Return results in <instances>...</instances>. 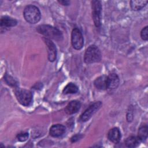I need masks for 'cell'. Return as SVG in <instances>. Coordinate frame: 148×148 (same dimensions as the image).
Listing matches in <instances>:
<instances>
[{
  "instance_id": "obj_1",
  "label": "cell",
  "mask_w": 148,
  "mask_h": 148,
  "mask_svg": "<svg viewBox=\"0 0 148 148\" xmlns=\"http://www.w3.org/2000/svg\"><path fill=\"white\" fill-rule=\"evenodd\" d=\"M36 31L39 34L44 35L46 38L50 39H52L55 40L60 41L63 38L62 32L57 28L50 25H40L37 27Z\"/></svg>"
},
{
  "instance_id": "obj_2",
  "label": "cell",
  "mask_w": 148,
  "mask_h": 148,
  "mask_svg": "<svg viewBox=\"0 0 148 148\" xmlns=\"http://www.w3.org/2000/svg\"><path fill=\"white\" fill-rule=\"evenodd\" d=\"M23 15L25 20L30 24H36L39 21L41 14L38 7L29 5L27 6L24 10Z\"/></svg>"
},
{
  "instance_id": "obj_3",
  "label": "cell",
  "mask_w": 148,
  "mask_h": 148,
  "mask_svg": "<svg viewBox=\"0 0 148 148\" xmlns=\"http://www.w3.org/2000/svg\"><path fill=\"white\" fill-rule=\"evenodd\" d=\"M101 60V53L99 48L94 45L90 46L86 50L84 60L87 64H92L99 62Z\"/></svg>"
},
{
  "instance_id": "obj_4",
  "label": "cell",
  "mask_w": 148,
  "mask_h": 148,
  "mask_svg": "<svg viewBox=\"0 0 148 148\" xmlns=\"http://www.w3.org/2000/svg\"><path fill=\"white\" fill-rule=\"evenodd\" d=\"M15 95L18 102L23 106H28L32 102V94L29 90L18 88L15 90Z\"/></svg>"
},
{
  "instance_id": "obj_5",
  "label": "cell",
  "mask_w": 148,
  "mask_h": 148,
  "mask_svg": "<svg viewBox=\"0 0 148 148\" xmlns=\"http://www.w3.org/2000/svg\"><path fill=\"white\" fill-rule=\"evenodd\" d=\"M92 17L96 27H99L101 25V2L98 0L91 1Z\"/></svg>"
},
{
  "instance_id": "obj_6",
  "label": "cell",
  "mask_w": 148,
  "mask_h": 148,
  "mask_svg": "<svg viewBox=\"0 0 148 148\" xmlns=\"http://www.w3.org/2000/svg\"><path fill=\"white\" fill-rule=\"evenodd\" d=\"M71 43L73 47L76 50L81 49L84 45V39L80 30L75 28L71 34Z\"/></svg>"
},
{
  "instance_id": "obj_7",
  "label": "cell",
  "mask_w": 148,
  "mask_h": 148,
  "mask_svg": "<svg viewBox=\"0 0 148 148\" xmlns=\"http://www.w3.org/2000/svg\"><path fill=\"white\" fill-rule=\"evenodd\" d=\"M102 103L101 101L95 102L90 105L88 108L81 114L80 120L83 121L88 120L101 107Z\"/></svg>"
},
{
  "instance_id": "obj_8",
  "label": "cell",
  "mask_w": 148,
  "mask_h": 148,
  "mask_svg": "<svg viewBox=\"0 0 148 148\" xmlns=\"http://www.w3.org/2000/svg\"><path fill=\"white\" fill-rule=\"evenodd\" d=\"M43 40L45 43L48 53V59L50 62H53L57 58V49L54 43L46 37L43 38Z\"/></svg>"
},
{
  "instance_id": "obj_9",
  "label": "cell",
  "mask_w": 148,
  "mask_h": 148,
  "mask_svg": "<svg viewBox=\"0 0 148 148\" xmlns=\"http://www.w3.org/2000/svg\"><path fill=\"white\" fill-rule=\"evenodd\" d=\"M120 83L119 76L116 73H110L107 76V89L114 90L117 88Z\"/></svg>"
},
{
  "instance_id": "obj_10",
  "label": "cell",
  "mask_w": 148,
  "mask_h": 148,
  "mask_svg": "<svg viewBox=\"0 0 148 148\" xmlns=\"http://www.w3.org/2000/svg\"><path fill=\"white\" fill-rule=\"evenodd\" d=\"M66 131V128L62 124H54L52 125L49 131L50 135L53 137H60L64 135Z\"/></svg>"
},
{
  "instance_id": "obj_11",
  "label": "cell",
  "mask_w": 148,
  "mask_h": 148,
  "mask_svg": "<svg viewBox=\"0 0 148 148\" xmlns=\"http://www.w3.org/2000/svg\"><path fill=\"white\" fill-rule=\"evenodd\" d=\"M81 108V103L76 100L71 101L65 107V112L68 114H72L77 112Z\"/></svg>"
},
{
  "instance_id": "obj_12",
  "label": "cell",
  "mask_w": 148,
  "mask_h": 148,
  "mask_svg": "<svg viewBox=\"0 0 148 148\" xmlns=\"http://www.w3.org/2000/svg\"><path fill=\"white\" fill-rule=\"evenodd\" d=\"M121 137V132L117 127H114L109 130L108 134V138L110 141L114 143L120 142Z\"/></svg>"
},
{
  "instance_id": "obj_13",
  "label": "cell",
  "mask_w": 148,
  "mask_h": 148,
  "mask_svg": "<svg viewBox=\"0 0 148 148\" xmlns=\"http://www.w3.org/2000/svg\"><path fill=\"white\" fill-rule=\"evenodd\" d=\"M1 29L3 28H7L16 25L17 21L16 19L10 17L9 16H4L1 18Z\"/></svg>"
},
{
  "instance_id": "obj_14",
  "label": "cell",
  "mask_w": 148,
  "mask_h": 148,
  "mask_svg": "<svg viewBox=\"0 0 148 148\" xmlns=\"http://www.w3.org/2000/svg\"><path fill=\"white\" fill-rule=\"evenodd\" d=\"M95 87L99 90H105L107 89V76L102 75L97 77L94 82Z\"/></svg>"
},
{
  "instance_id": "obj_15",
  "label": "cell",
  "mask_w": 148,
  "mask_h": 148,
  "mask_svg": "<svg viewBox=\"0 0 148 148\" xmlns=\"http://www.w3.org/2000/svg\"><path fill=\"white\" fill-rule=\"evenodd\" d=\"M147 3V1L137 0V1H131L130 5L133 10H139L144 8Z\"/></svg>"
},
{
  "instance_id": "obj_16",
  "label": "cell",
  "mask_w": 148,
  "mask_h": 148,
  "mask_svg": "<svg viewBox=\"0 0 148 148\" xmlns=\"http://www.w3.org/2000/svg\"><path fill=\"white\" fill-rule=\"evenodd\" d=\"M147 130L148 128L147 125H143L139 128L138 132V138L140 141L143 142L146 140L148 134Z\"/></svg>"
},
{
  "instance_id": "obj_17",
  "label": "cell",
  "mask_w": 148,
  "mask_h": 148,
  "mask_svg": "<svg viewBox=\"0 0 148 148\" xmlns=\"http://www.w3.org/2000/svg\"><path fill=\"white\" fill-rule=\"evenodd\" d=\"M79 91L78 87L73 83H69L63 89V93L65 94H75Z\"/></svg>"
},
{
  "instance_id": "obj_18",
  "label": "cell",
  "mask_w": 148,
  "mask_h": 148,
  "mask_svg": "<svg viewBox=\"0 0 148 148\" xmlns=\"http://www.w3.org/2000/svg\"><path fill=\"white\" fill-rule=\"evenodd\" d=\"M139 141L140 140L138 137L135 136H130L125 139V144L128 147H135L138 145Z\"/></svg>"
},
{
  "instance_id": "obj_19",
  "label": "cell",
  "mask_w": 148,
  "mask_h": 148,
  "mask_svg": "<svg viewBox=\"0 0 148 148\" xmlns=\"http://www.w3.org/2000/svg\"><path fill=\"white\" fill-rule=\"evenodd\" d=\"M5 80L6 83L11 86H16L17 85V83L15 80L9 75H6L5 76Z\"/></svg>"
},
{
  "instance_id": "obj_20",
  "label": "cell",
  "mask_w": 148,
  "mask_h": 148,
  "mask_svg": "<svg viewBox=\"0 0 148 148\" xmlns=\"http://www.w3.org/2000/svg\"><path fill=\"white\" fill-rule=\"evenodd\" d=\"M28 133L27 132H21L18 134L17 135V138L18 139V140L20 141V142H24L28 138Z\"/></svg>"
},
{
  "instance_id": "obj_21",
  "label": "cell",
  "mask_w": 148,
  "mask_h": 148,
  "mask_svg": "<svg viewBox=\"0 0 148 148\" xmlns=\"http://www.w3.org/2000/svg\"><path fill=\"white\" fill-rule=\"evenodd\" d=\"M140 36L144 40H147L148 39V27H144L140 32Z\"/></svg>"
},
{
  "instance_id": "obj_22",
  "label": "cell",
  "mask_w": 148,
  "mask_h": 148,
  "mask_svg": "<svg viewBox=\"0 0 148 148\" xmlns=\"http://www.w3.org/2000/svg\"><path fill=\"white\" fill-rule=\"evenodd\" d=\"M81 137H82V136H81L80 134H79V135H76L73 136L71 138V140L72 142H76L77 140H78Z\"/></svg>"
},
{
  "instance_id": "obj_23",
  "label": "cell",
  "mask_w": 148,
  "mask_h": 148,
  "mask_svg": "<svg viewBox=\"0 0 148 148\" xmlns=\"http://www.w3.org/2000/svg\"><path fill=\"white\" fill-rule=\"evenodd\" d=\"M58 2L64 6H68L70 4V1H58Z\"/></svg>"
}]
</instances>
